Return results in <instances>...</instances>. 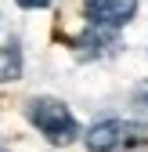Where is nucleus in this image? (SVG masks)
Segmentation results:
<instances>
[{
  "label": "nucleus",
  "instance_id": "obj_1",
  "mask_svg": "<svg viewBox=\"0 0 148 152\" xmlns=\"http://www.w3.org/2000/svg\"><path fill=\"white\" fill-rule=\"evenodd\" d=\"M25 116H29V123L40 130L51 145H72L80 138V123H76V116L69 112V105L62 98L36 94V98H29V105H25Z\"/></svg>",
  "mask_w": 148,
  "mask_h": 152
},
{
  "label": "nucleus",
  "instance_id": "obj_2",
  "mask_svg": "<svg viewBox=\"0 0 148 152\" xmlns=\"http://www.w3.org/2000/svg\"><path fill=\"white\" fill-rule=\"evenodd\" d=\"M137 127L141 123H126V120H101L94 123L83 134L87 141V152H126L134 148L141 138H137Z\"/></svg>",
  "mask_w": 148,
  "mask_h": 152
},
{
  "label": "nucleus",
  "instance_id": "obj_3",
  "mask_svg": "<svg viewBox=\"0 0 148 152\" xmlns=\"http://www.w3.org/2000/svg\"><path fill=\"white\" fill-rule=\"evenodd\" d=\"M87 26H105V29H123L126 22H134L137 0H83Z\"/></svg>",
  "mask_w": 148,
  "mask_h": 152
},
{
  "label": "nucleus",
  "instance_id": "obj_4",
  "mask_svg": "<svg viewBox=\"0 0 148 152\" xmlns=\"http://www.w3.org/2000/svg\"><path fill=\"white\" fill-rule=\"evenodd\" d=\"M119 47V29H105V26H87L83 36H76V54L80 58H101Z\"/></svg>",
  "mask_w": 148,
  "mask_h": 152
},
{
  "label": "nucleus",
  "instance_id": "obj_5",
  "mask_svg": "<svg viewBox=\"0 0 148 152\" xmlns=\"http://www.w3.org/2000/svg\"><path fill=\"white\" fill-rule=\"evenodd\" d=\"M22 44L11 40L7 44H0V83H15V80H22Z\"/></svg>",
  "mask_w": 148,
  "mask_h": 152
},
{
  "label": "nucleus",
  "instance_id": "obj_6",
  "mask_svg": "<svg viewBox=\"0 0 148 152\" xmlns=\"http://www.w3.org/2000/svg\"><path fill=\"white\" fill-rule=\"evenodd\" d=\"M134 116L137 123H148V80L134 87Z\"/></svg>",
  "mask_w": 148,
  "mask_h": 152
},
{
  "label": "nucleus",
  "instance_id": "obj_7",
  "mask_svg": "<svg viewBox=\"0 0 148 152\" xmlns=\"http://www.w3.org/2000/svg\"><path fill=\"white\" fill-rule=\"evenodd\" d=\"M18 7H25V11H40V7H47L51 0H15Z\"/></svg>",
  "mask_w": 148,
  "mask_h": 152
}]
</instances>
